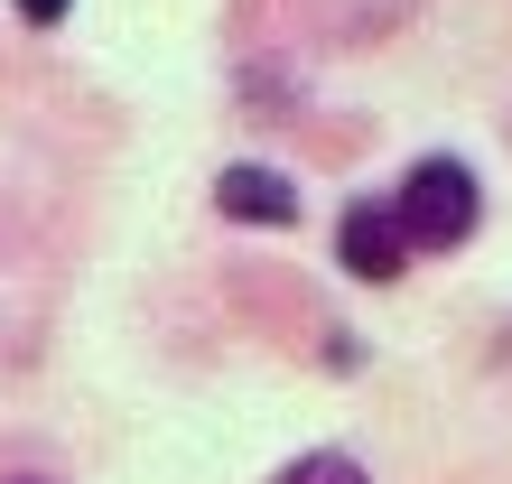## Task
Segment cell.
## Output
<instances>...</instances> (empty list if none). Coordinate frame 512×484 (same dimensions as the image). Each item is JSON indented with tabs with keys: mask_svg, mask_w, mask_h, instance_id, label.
<instances>
[{
	"mask_svg": "<svg viewBox=\"0 0 512 484\" xmlns=\"http://www.w3.org/2000/svg\"><path fill=\"white\" fill-rule=\"evenodd\" d=\"M391 205V224H401V242L410 252H457V242L485 224V187H475V168L466 159H419V168H401V187L382 196Z\"/></svg>",
	"mask_w": 512,
	"mask_h": 484,
	"instance_id": "6da1fadb",
	"label": "cell"
},
{
	"mask_svg": "<svg viewBox=\"0 0 512 484\" xmlns=\"http://www.w3.org/2000/svg\"><path fill=\"white\" fill-rule=\"evenodd\" d=\"M336 270H354V280H373V289L410 270V242H401V224H391L382 196H354L336 215Z\"/></svg>",
	"mask_w": 512,
	"mask_h": 484,
	"instance_id": "7a4b0ae2",
	"label": "cell"
},
{
	"mask_svg": "<svg viewBox=\"0 0 512 484\" xmlns=\"http://www.w3.org/2000/svg\"><path fill=\"white\" fill-rule=\"evenodd\" d=\"M215 205H224L233 224H270V233H280V224H298V177L289 168H261V159H233L215 177Z\"/></svg>",
	"mask_w": 512,
	"mask_h": 484,
	"instance_id": "3957f363",
	"label": "cell"
},
{
	"mask_svg": "<svg viewBox=\"0 0 512 484\" xmlns=\"http://www.w3.org/2000/svg\"><path fill=\"white\" fill-rule=\"evenodd\" d=\"M280 484H364V466H354L345 447H317V457H298Z\"/></svg>",
	"mask_w": 512,
	"mask_h": 484,
	"instance_id": "277c9868",
	"label": "cell"
},
{
	"mask_svg": "<svg viewBox=\"0 0 512 484\" xmlns=\"http://www.w3.org/2000/svg\"><path fill=\"white\" fill-rule=\"evenodd\" d=\"M10 10H19L28 28H56V19H66V10H75V0H10Z\"/></svg>",
	"mask_w": 512,
	"mask_h": 484,
	"instance_id": "5b68a950",
	"label": "cell"
},
{
	"mask_svg": "<svg viewBox=\"0 0 512 484\" xmlns=\"http://www.w3.org/2000/svg\"><path fill=\"white\" fill-rule=\"evenodd\" d=\"M10 484H28V475H10Z\"/></svg>",
	"mask_w": 512,
	"mask_h": 484,
	"instance_id": "8992f818",
	"label": "cell"
}]
</instances>
